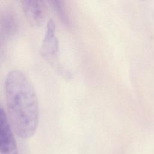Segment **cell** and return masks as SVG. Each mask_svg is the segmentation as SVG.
Here are the masks:
<instances>
[{
    "mask_svg": "<svg viewBox=\"0 0 154 154\" xmlns=\"http://www.w3.org/2000/svg\"><path fill=\"white\" fill-rule=\"evenodd\" d=\"M4 91L9 123L17 136L28 138L35 133L39 119L38 99L27 76L12 69L5 76Z\"/></svg>",
    "mask_w": 154,
    "mask_h": 154,
    "instance_id": "cell-1",
    "label": "cell"
},
{
    "mask_svg": "<svg viewBox=\"0 0 154 154\" xmlns=\"http://www.w3.org/2000/svg\"><path fill=\"white\" fill-rule=\"evenodd\" d=\"M40 54L43 58L57 69L58 65L59 42L56 35L55 21L50 18L47 21L46 31L40 48Z\"/></svg>",
    "mask_w": 154,
    "mask_h": 154,
    "instance_id": "cell-2",
    "label": "cell"
},
{
    "mask_svg": "<svg viewBox=\"0 0 154 154\" xmlns=\"http://www.w3.org/2000/svg\"><path fill=\"white\" fill-rule=\"evenodd\" d=\"M13 132L7 114L2 106H1L0 147L1 154H18Z\"/></svg>",
    "mask_w": 154,
    "mask_h": 154,
    "instance_id": "cell-3",
    "label": "cell"
},
{
    "mask_svg": "<svg viewBox=\"0 0 154 154\" xmlns=\"http://www.w3.org/2000/svg\"><path fill=\"white\" fill-rule=\"evenodd\" d=\"M20 2L28 22L34 26L40 25L45 17L46 2L40 0H22Z\"/></svg>",
    "mask_w": 154,
    "mask_h": 154,
    "instance_id": "cell-4",
    "label": "cell"
},
{
    "mask_svg": "<svg viewBox=\"0 0 154 154\" xmlns=\"http://www.w3.org/2000/svg\"><path fill=\"white\" fill-rule=\"evenodd\" d=\"M18 21L15 13L9 10H4L1 16V32L2 37L9 38L17 31Z\"/></svg>",
    "mask_w": 154,
    "mask_h": 154,
    "instance_id": "cell-5",
    "label": "cell"
},
{
    "mask_svg": "<svg viewBox=\"0 0 154 154\" xmlns=\"http://www.w3.org/2000/svg\"><path fill=\"white\" fill-rule=\"evenodd\" d=\"M51 7L54 9L57 16L61 21L66 25H69V19L66 10L64 2L58 0H52L48 1Z\"/></svg>",
    "mask_w": 154,
    "mask_h": 154,
    "instance_id": "cell-6",
    "label": "cell"
}]
</instances>
